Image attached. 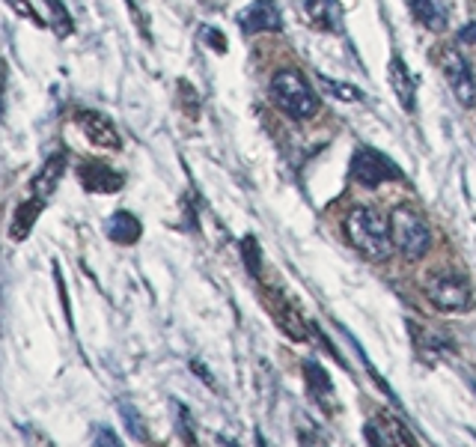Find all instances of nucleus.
I'll use <instances>...</instances> for the list:
<instances>
[{
	"label": "nucleus",
	"instance_id": "obj_1",
	"mask_svg": "<svg viewBox=\"0 0 476 447\" xmlns=\"http://www.w3.org/2000/svg\"><path fill=\"white\" fill-rule=\"evenodd\" d=\"M346 235L351 242V248L357 254H364L369 263H384L390 259L393 248V235H390V221L381 212L369 206H357L346 215Z\"/></svg>",
	"mask_w": 476,
	"mask_h": 447
},
{
	"label": "nucleus",
	"instance_id": "obj_2",
	"mask_svg": "<svg viewBox=\"0 0 476 447\" xmlns=\"http://www.w3.org/2000/svg\"><path fill=\"white\" fill-rule=\"evenodd\" d=\"M271 96H274L277 108L292 119H310L319 108L313 89L301 78V72L295 69H280L271 78Z\"/></svg>",
	"mask_w": 476,
	"mask_h": 447
},
{
	"label": "nucleus",
	"instance_id": "obj_3",
	"mask_svg": "<svg viewBox=\"0 0 476 447\" xmlns=\"http://www.w3.org/2000/svg\"><path fill=\"white\" fill-rule=\"evenodd\" d=\"M390 235H393V248L399 250L408 263H417L429 254L432 248V230L429 224L423 221L420 215L411 212L408 206L393 209L390 215Z\"/></svg>",
	"mask_w": 476,
	"mask_h": 447
},
{
	"label": "nucleus",
	"instance_id": "obj_4",
	"mask_svg": "<svg viewBox=\"0 0 476 447\" xmlns=\"http://www.w3.org/2000/svg\"><path fill=\"white\" fill-rule=\"evenodd\" d=\"M438 66H441V75L453 89L456 102L462 104V108H473L476 104V78L471 66H467L464 54L458 51V48H441L438 54Z\"/></svg>",
	"mask_w": 476,
	"mask_h": 447
},
{
	"label": "nucleus",
	"instance_id": "obj_5",
	"mask_svg": "<svg viewBox=\"0 0 476 447\" xmlns=\"http://www.w3.org/2000/svg\"><path fill=\"white\" fill-rule=\"evenodd\" d=\"M351 176L357 179L364 189H375V185L388 182V179H399V167L393 165L388 156H381L372 146H360L351 158Z\"/></svg>",
	"mask_w": 476,
	"mask_h": 447
},
{
	"label": "nucleus",
	"instance_id": "obj_6",
	"mask_svg": "<svg viewBox=\"0 0 476 447\" xmlns=\"http://www.w3.org/2000/svg\"><path fill=\"white\" fill-rule=\"evenodd\" d=\"M429 298L438 311L444 313H458L471 307V289L462 278L456 274H438V278L429 281Z\"/></svg>",
	"mask_w": 476,
	"mask_h": 447
},
{
	"label": "nucleus",
	"instance_id": "obj_7",
	"mask_svg": "<svg viewBox=\"0 0 476 447\" xmlns=\"http://www.w3.org/2000/svg\"><path fill=\"white\" fill-rule=\"evenodd\" d=\"M238 27L242 34H277L283 30V19H280V10H277L271 0H253L250 6H244L238 12Z\"/></svg>",
	"mask_w": 476,
	"mask_h": 447
},
{
	"label": "nucleus",
	"instance_id": "obj_8",
	"mask_svg": "<svg viewBox=\"0 0 476 447\" xmlns=\"http://www.w3.org/2000/svg\"><path fill=\"white\" fill-rule=\"evenodd\" d=\"M364 433L372 447H420L411 429L402 424L399 418H393V414H381V418L375 420V424H369Z\"/></svg>",
	"mask_w": 476,
	"mask_h": 447
},
{
	"label": "nucleus",
	"instance_id": "obj_9",
	"mask_svg": "<svg viewBox=\"0 0 476 447\" xmlns=\"http://www.w3.org/2000/svg\"><path fill=\"white\" fill-rule=\"evenodd\" d=\"M75 119H78L81 132L87 135V141L93 146H102V150H119V146H122V137L117 132V126H113L104 113L84 108V111L75 113Z\"/></svg>",
	"mask_w": 476,
	"mask_h": 447
},
{
	"label": "nucleus",
	"instance_id": "obj_10",
	"mask_svg": "<svg viewBox=\"0 0 476 447\" xmlns=\"http://www.w3.org/2000/svg\"><path fill=\"white\" fill-rule=\"evenodd\" d=\"M78 176H81V185H84L89 194H113L122 189V182H126L122 173H117V170L108 165H98V161L81 165Z\"/></svg>",
	"mask_w": 476,
	"mask_h": 447
},
{
	"label": "nucleus",
	"instance_id": "obj_11",
	"mask_svg": "<svg viewBox=\"0 0 476 447\" xmlns=\"http://www.w3.org/2000/svg\"><path fill=\"white\" fill-rule=\"evenodd\" d=\"M388 78H390V87H393V93H396V99L402 102V108L414 111L417 108V87H414L411 72H408V66L402 63V57H390Z\"/></svg>",
	"mask_w": 476,
	"mask_h": 447
},
{
	"label": "nucleus",
	"instance_id": "obj_12",
	"mask_svg": "<svg viewBox=\"0 0 476 447\" xmlns=\"http://www.w3.org/2000/svg\"><path fill=\"white\" fill-rule=\"evenodd\" d=\"M63 170H65V156H63V152H57V156H51L45 161L42 170H39L36 179H33V185H30L33 197L48 203V197H51L54 189H57V182L63 179Z\"/></svg>",
	"mask_w": 476,
	"mask_h": 447
},
{
	"label": "nucleus",
	"instance_id": "obj_13",
	"mask_svg": "<svg viewBox=\"0 0 476 447\" xmlns=\"http://www.w3.org/2000/svg\"><path fill=\"white\" fill-rule=\"evenodd\" d=\"M411 12L426 30H432V34H441L449 24L447 0H411Z\"/></svg>",
	"mask_w": 476,
	"mask_h": 447
},
{
	"label": "nucleus",
	"instance_id": "obj_14",
	"mask_svg": "<svg viewBox=\"0 0 476 447\" xmlns=\"http://www.w3.org/2000/svg\"><path fill=\"white\" fill-rule=\"evenodd\" d=\"M303 376H307L310 394L316 397V403H322L325 412H334V385H331V379H327L322 364L307 361V364H303Z\"/></svg>",
	"mask_w": 476,
	"mask_h": 447
},
{
	"label": "nucleus",
	"instance_id": "obj_15",
	"mask_svg": "<svg viewBox=\"0 0 476 447\" xmlns=\"http://www.w3.org/2000/svg\"><path fill=\"white\" fill-rule=\"evenodd\" d=\"M45 203L39 197H27L21 203L19 209H15V218H12V227H10V239L12 242H24L33 230V224H36V218L42 215Z\"/></svg>",
	"mask_w": 476,
	"mask_h": 447
},
{
	"label": "nucleus",
	"instance_id": "obj_16",
	"mask_svg": "<svg viewBox=\"0 0 476 447\" xmlns=\"http://www.w3.org/2000/svg\"><path fill=\"white\" fill-rule=\"evenodd\" d=\"M141 233H143V227L131 212H117L108 224V235L117 242V245H134V242L141 239Z\"/></svg>",
	"mask_w": 476,
	"mask_h": 447
},
{
	"label": "nucleus",
	"instance_id": "obj_17",
	"mask_svg": "<svg viewBox=\"0 0 476 447\" xmlns=\"http://www.w3.org/2000/svg\"><path fill=\"white\" fill-rule=\"evenodd\" d=\"M274 320H277V325H280V328L286 331V335H289L292 340H307L303 335H307V331H303V322H301V316L292 311L289 307V302H283V298H277L274 302Z\"/></svg>",
	"mask_w": 476,
	"mask_h": 447
},
{
	"label": "nucleus",
	"instance_id": "obj_18",
	"mask_svg": "<svg viewBox=\"0 0 476 447\" xmlns=\"http://www.w3.org/2000/svg\"><path fill=\"white\" fill-rule=\"evenodd\" d=\"M319 84L325 87V93H331L334 99L340 102H364V93L351 84H342V81H331L327 75H319Z\"/></svg>",
	"mask_w": 476,
	"mask_h": 447
},
{
	"label": "nucleus",
	"instance_id": "obj_19",
	"mask_svg": "<svg viewBox=\"0 0 476 447\" xmlns=\"http://www.w3.org/2000/svg\"><path fill=\"white\" fill-rule=\"evenodd\" d=\"M119 418H122V424H126V429L137 438V442H146V438H150L143 418H141V412H137L131 403H119Z\"/></svg>",
	"mask_w": 476,
	"mask_h": 447
},
{
	"label": "nucleus",
	"instance_id": "obj_20",
	"mask_svg": "<svg viewBox=\"0 0 476 447\" xmlns=\"http://www.w3.org/2000/svg\"><path fill=\"white\" fill-rule=\"evenodd\" d=\"M242 257H244V266L253 278H259V268H262V250H259V242L253 235H244L242 239Z\"/></svg>",
	"mask_w": 476,
	"mask_h": 447
},
{
	"label": "nucleus",
	"instance_id": "obj_21",
	"mask_svg": "<svg viewBox=\"0 0 476 447\" xmlns=\"http://www.w3.org/2000/svg\"><path fill=\"white\" fill-rule=\"evenodd\" d=\"M48 4V10H51V15H54V27H57V34L60 36H69L72 34V15H69V10L63 6V0H45Z\"/></svg>",
	"mask_w": 476,
	"mask_h": 447
},
{
	"label": "nucleus",
	"instance_id": "obj_22",
	"mask_svg": "<svg viewBox=\"0 0 476 447\" xmlns=\"http://www.w3.org/2000/svg\"><path fill=\"white\" fill-rule=\"evenodd\" d=\"M93 447H126L111 427H93Z\"/></svg>",
	"mask_w": 476,
	"mask_h": 447
},
{
	"label": "nucleus",
	"instance_id": "obj_23",
	"mask_svg": "<svg viewBox=\"0 0 476 447\" xmlns=\"http://www.w3.org/2000/svg\"><path fill=\"white\" fill-rule=\"evenodd\" d=\"M307 10H310V15H313V19L319 21V24H331V0H307Z\"/></svg>",
	"mask_w": 476,
	"mask_h": 447
},
{
	"label": "nucleus",
	"instance_id": "obj_24",
	"mask_svg": "<svg viewBox=\"0 0 476 447\" xmlns=\"http://www.w3.org/2000/svg\"><path fill=\"white\" fill-rule=\"evenodd\" d=\"M10 4H12V10H15V12H21L24 19H30L33 24H39V27H42V19H39V15L33 12L30 0H10Z\"/></svg>",
	"mask_w": 476,
	"mask_h": 447
},
{
	"label": "nucleus",
	"instance_id": "obj_25",
	"mask_svg": "<svg viewBox=\"0 0 476 447\" xmlns=\"http://www.w3.org/2000/svg\"><path fill=\"white\" fill-rule=\"evenodd\" d=\"M203 36H206V42L215 48L218 54H224L226 51V39H224V34H218V30H211V27H206L203 30Z\"/></svg>",
	"mask_w": 476,
	"mask_h": 447
},
{
	"label": "nucleus",
	"instance_id": "obj_26",
	"mask_svg": "<svg viewBox=\"0 0 476 447\" xmlns=\"http://www.w3.org/2000/svg\"><path fill=\"white\" fill-rule=\"evenodd\" d=\"M458 42H462V45H476V21L464 24V27L458 30Z\"/></svg>",
	"mask_w": 476,
	"mask_h": 447
},
{
	"label": "nucleus",
	"instance_id": "obj_27",
	"mask_svg": "<svg viewBox=\"0 0 476 447\" xmlns=\"http://www.w3.org/2000/svg\"><path fill=\"white\" fill-rule=\"evenodd\" d=\"M301 447H325V442L316 433H301Z\"/></svg>",
	"mask_w": 476,
	"mask_h": 447
},
{
	"label": "nucleus",
	"instance_id": "obj_28",
	"mask_svg": "<svg viewBox=\"0 0 476 447\" xmlns=\"http://www.w3.org/2000/svg\"><path fill=\"white\" fill-rule=\"evenodd\" d=\"M4 89H6V63L0 60V117H4Z\"/></svg>",
	"mask_w": 476,
	"mask_h": 447
},
{
	"label": "nucleus",
	"instance_id": "obj_29",
	"mask_svg": "<svg viewBox=\"0 0 476 447\" xmlns=\"http://www.w3.org/2000/svg\"><path fill=\"white\" fill-rule=\"evenodd\" d=\"M257 444H259V447H274V444H268V442H265V435H262V433L257 435Z\"/></svg>",
	"mask_w": 476,
	"mask_h": 447
}]
</instances>
